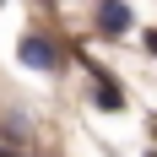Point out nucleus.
<instances>
[{
    "label": "nucleus",
    "instance_id": "nucleus-1",
    "mask_svg": "<svg viewBox=\"0 0 157 157\" xmlns=\"http://www.w3.org/2000/svg\"><path fill=\"white\" fill-rule=\"evenodd\" d=\"M22 60H27L33 71H49V65H54V44H44V38H27V44H22Z\"/></svg>",
    "mask_w": 157,
    "mask_h": 157
},
{
    "label": "nucleus",
    "instance_id": "nucleus-2",
    "mask_svg": "<svg viewBox=\"0 0 157 157\" xmlns=\"http://www.w3.org/2000/svg\"><path fill=\"white\" fill-rule=\"evenodd\" d=\"M103 27H109V33H125L130 27V11L119 6V0H103Z\"/></svg>",
    "mask_w": 157,
    "mask_h": 157
},
{
    "label": "nucleus",
    "instance_id": "nucleus-3",
    "mask_svg": "<svg viewBox=\"0 0 157 157\" xmlns=\"http://www.w3.org/2000/svg\"><path fill=\"white\" fill-rule=\"evenodd\" d=\"M98 81V98H103V109H119V103H125V98H119V87H114L109 76H92Z\"/></svg>",
    "mask_w": 157,
    "mask_h": 157
},
{
    "label": "nucleus",
    "instance_id": "nucleus-4",
    "mask_svg": "<svg viewBox=\"0 0 157 157\" xmlns=\"http://www.w3.org/2000/svg\"><path fill=\"white\" fill-rule=\"evenodd\" d=\"M146 49H152V54H157V33H146Z\"/></svg>",
    "mask_w": 157,
    "mask_h": 157
}]
</instances>
